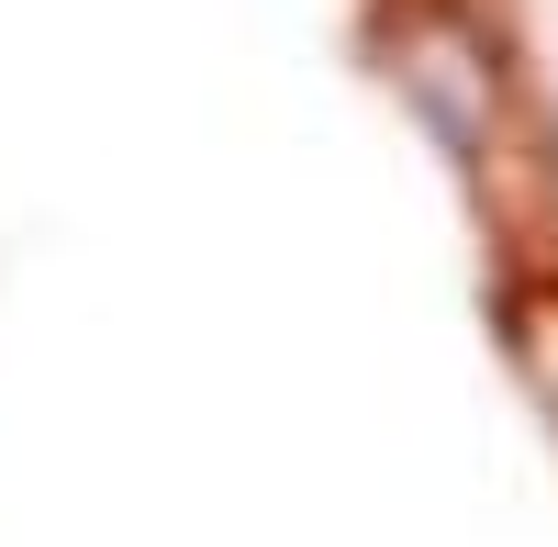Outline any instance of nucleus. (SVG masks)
<instances>
[{
    "label": "nucleus",
    "mask_w": 558,
    "mask_h": 547,
    "mask_svg": "<svg viewBox=\"0 0 558 547\" xmlns=\"http://www.w3.org/2000/svg\"><path fill=\"white\" fill-rule=\"evenodd\" d=\"M525 357H547V302L525 313ZM547 391H558V380H547Z\"/></svg>",
    "instance_id": "f257e3e1"
}]
</instances>
